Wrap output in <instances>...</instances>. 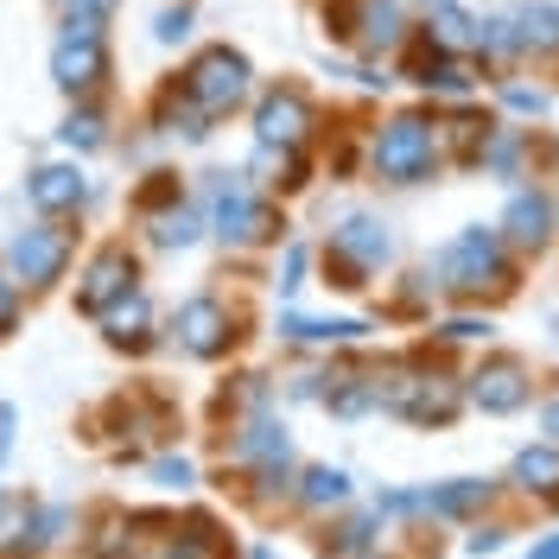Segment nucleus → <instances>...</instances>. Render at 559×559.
I'll use <instances>...</instances> for the list:
<instances>
[{
	"label": "nucleus",
	"instance_id": "22",
	"mask_svg": "<svg viewBox=\"0 0 559 559\" xmlns=\"http://www.w3.org/2000/svg\"><path fill=\"white\" fill-rule=\"evenodd\" d=\"M0 331H13V280H0Z\"/></svg>",
	"mask_w": 559,
	"mask_h": 559
},
{
	"label": "nucleus",
	"instance_id": "17",
	"mask_svg": "<svg viewBox=\"0 0 559 559\" xmlns=\"http://www.w3.org/2000/svg\"><path fill=\"white\" fill-rule=\"evenodd\" d=\"M58 13H64V33H103L115 0H58Z\"/></svg>",
	"mask_w": 559,
	"mask_h": 559
},
{
	"label": "nucleus",
	"instance_id": "23",
	"mask_svg": "<svg viewBox=\"0 0 559 559\" xmlns=\"http://www.w3.org/2000/svg\"><path fill=\"white\" fill-rule=\"evenodd\" d=\"M527 559H559V534H554V540H540V547H534Z\"/></svg>",
	"mask_w": 559,
	"mask_h": 559
},
{
	"label": "nucleus",
	"instance_id": "9",
	"mask_svg": "<svg viewBox=\"0 0 559 559\" xmlns=\"http://www.w3.org/2000/svg\"><path fill=\"white\" fill-rule=\"evenodd\" d=\"M51 76L64 83L70 96H83V90H96V83L108 76L103 33H64V38H58V51H51Z\"/></svg>",
	"mask_w": 559,
	"mask_h": 559
},
{
	"label": "nucleus",
	"instance_id": "21",
	"mask_svg": "<svg viewBox=\"0 0 559 559\" xmlns=\"http://www.w3.org/2000/svg\"><path fill=\"white\" fill-rule=\"evenodd\" d=\"M185 33H191V13H185V7H178V13H159V38H166V45L185 38Z\"/></svg>",
	"mask_w": 559,
	"mask_h": 559
},
{
	"label": "nucleus",
	"instance_id": "5",
	"mask_svg": "<svg viewBox=\"0 0 559 559\" xmlns=\"http://www.w3.org/2000/svg\"><path fill=\"white\" fill-rule=\"evenodd\" d=\"M324 20H331L337 38L362 45V51H394V45L407 38V20H401L394 0H331Z\"/></svg>",
	"mask_w": 559,
	"mask_h": 559
},
{
	"label": "nucleus",
	"instance_id": "11",
	"mask_svg": "<svg viewBox=\"0 0 559 559\" xmlns=\"http://www.w3.org/2000/svg\"><path fill=\"white\" fill-rule=\"evenodd\" d=\"M128 286H134V254H128V248H103V254H96V267H90V280H83V293H76V306L103 318L108 299H115V293H128Z\"/></svg>",
	"mask_w": 559,
	"mask_h": 559
},
{
	"label": "nucleus",
	"instance_id": "7",
	"mask_svg": "<svg viewBox=\"0 0 559 559\" xmlns=\"http://www.w3.org/2000/svg\"><path fill=\"white\" fill-rule=\"evenodd\" d=\"M254 134H261V146L299 153V140L312 134V103H306V90H267L261 108H254Z\"/></svg>",
	"mask_w": 559,
	"mask_h": 559
},
{
	"label": "nucleus",
	"instance_id": "18",
	"mask_svg": "<svg viewBox=\"0 0 559 559\" xmlns=\"http://www.w3.org/2000/svg\"><path fill=\"white\" fill-rule=\"evenodd\" d=\"M198 210H173V216H159V229H153V242H166V248H185V242H198Z\"/></svg>",
	"mask_w": 559,
	"mask_h": 559
},
{
	"label": "nucleus",
	"instance_id": "3",
	"mask_svg": "<svg viewBox=\"0 0 559 559\" xmlns=\"http://www.w3.org/2000/svg\"><path fill=\"white\" fill-rule=\"evenodd\" d=\"M178 90H185V96L216 121V115H229V108L248 96V58H242V51H229V45H210V51L191 58V70H185V83H178Z\"/></svg>",
	"mask_w": 559,
	"mask_h": 559
},
{
	"label": "nucleus",
	"instance_id": "6",
	"mask_svg": "<svg viewBox=\"0 0 559 559\" xmlns=\"http://www.w3.org/2000/svg\"><path fill=\"white\" fill-rule=\"evenodd\" d=\"M388 254H394V242H388V223H376V216H349L344 229L331 236V261H337V274H344L337 286H362Z\"/></svg>",
	"mask_w": 559,
	"mask_h": 559
},
{
	"label": "nucleus",
	"instance_id": "1",
	"mask_svg": "<svg viewBox=\"0 0 559 559\" xmlns=\"http://www.w3.org/2000/svg\"><path fill=\"white\" fill-rule=\"evenodd\" d=\"M432 280L445 293H484V286H509V248L496 229H457L452 242L432 254Z\"/></svg>",
	"mask_w": 559,
	"mask_h": 559
},
{
	"label": "nucleus",
	"instance_id": "8",
	"mask_svg": "<svg viewBox=\"0 0 559 559\" xmlns=\"http://www.w3.org/2000/svg\"><path fill=\"white\" fill-rule=\"evenodd\" d=\"M64 261H70V229H51V223L26 229L20 242L7 248V267L26 280V286H51V280L64 274Z\"/></svg>",
	"mask_w": 559,
	"mask_h": 559
},
{
	"label": "nucleus",
	"instance_id": "24",
	"mask_svg": "<svg viewBox=\"0 0 559 559\" xmlns=\"http://www.w3.org/2000/svg\"><path fill=\"white\" fill-rule=\"evenodd\" d=\"M547 432H554V439H559V401H554V407H547Z\"/></svg>",
	"mask_w": 559,
	"mask_h": 559
},
{
	"label": "nucleus",
	"instance_id": "15",
	"mask_svg": "<svg viewBox=\"0 0 559 559\" xmlns=\"http://www.w3.org/2000/svg\"><path fill=\"white\" fill-rule=\"evenodd\" d=\"M103 324H108V337L115 344H146V299H121L115 312H103Z\"/></svg>",
	"mask_w": 559,
	"mask_h": 559
},
{
	"label": "nucleus",
	"instance_id": "10",
	"mask_svg": "<svg viewBox=\"0 0 559 559\" xmlns=\"http://www.w3.org/2000/svg\"><path fill=\"white\" fill-rule=\"evenodd\" d=\"M471 401H477V407H489V414L522 407V401H527V369L515 362V356H496V362H484V369L471 376Z\"/></svg>",
	"mask_w": 559,
	"mask_h": 559
},
{
	"label": "nucleus",
	"instance_id": "14",
	"mask_svg": "<svg viewBox=\"0 0 559 559\" xmlns=\"http://www.w3.org/2000/svg\"><path fill=\"white\" fill-rule=\"evenodd\" d=\"M83 198H90V185H83V173H76V166H38V173H33V204L45 210V216L76 210Z\"/></svg>",
	"mask_w": 559,
	"mask_h": 559
},
{
	"label": "nucleus",
	"instance_id": "2",
	"mask_svg": "<svg viewBox=\"0 0 559 559\" xmlns=\"http://www.w3.org/2000/svg\"><path fill=\"white\" fill-rule=\"evenodd\" d=\"M432 166H439V128L426 115H394L376 134V173L388 185H419Z\"/></svg>",
	"mask_w": 559,
	"mask_h": 559
},
{
	"label": "nucleus",
	"instance_id": "4",
	"mask_svg": "<svg viewBox=\"0 0 559 559\" xmlns=\"http://www.w3.org/2000/svg\"><path fill=\"white\" fill-rule=\"evenodd\" d=\"M210 229L223 236V242H267L280 229L274 204H261L254 191H248L242 178L216 173V185H210Z\"/></svg>",
	"mask_w": 559,
	"mask_h": 559
},
{
	"label": "nucleus",
	"instance_id": "19",
	"mask_svg": "<svg viewBox=\"0 0 559 559\" xmlns=\"http://www.w3.org/2000/svg\"><path fill=\"white\" fill-rule=\"evenodd\" d=\"M64 140L70 146H103V115H96V108H76L64 121Z\"/></svg>",
	"mask_w": 559,
	"mask_h": 559
},
{
	"label": "nucleus",
	"instance_id": "13",
	"mask_svg": "<svg viewBox=\"0 0 559 559\" xmlns=\"http://www.w3.org/2000/svg\"><path fill=\"white\" fill-rule=\"evenodd\" d=\"M502 229H509V242L515 248H540L554 236V204L540 198V191H515V204L502 216Z\"/></svg>",
	"mask_w": 559,
	"mask_h": 559
},
{
	"label": "nucleus",
	"instance_id": "16",
	"mask_svg": "<svg viewBox=\"0 0 559 559\" xmlns=\"http://www.w3.org/2000/svg\"><path fill=\"white\" fill-rule=\"evenodd\" d=\"M515 477H522L527 489H547V496H559V452H522L515 457Z\"/></svg>",
	"mask_w": 559,
	"mask_h": 559
},
{
	"label": "nucleus",
	"instance_id": "20",
	"mask_svg": "<svg viewBox=\"0 0 559 559\" xmlns=\"http://www.w3.org/2000/svg\"><path fill=\"white\" fill-rule=\"evenodd\" d=\"M306 502H344V477H337V471H312V477H306Z\"/></svg>",
	"mask_w": 559,
	"mask_h": 559
},
{
	"label": "nucleus",
	"instance_id": "12",
	"mask_svg": "<svg viewBox=\"0 0 559 559\" xmlns=\"http://www.w3.org/2000/svg\"><path fill=\"white\" fill-rule=\"evenodd\" d=\"M178 344L191 349V356H216V349L229 344V312L216 299H191L178 312Z\"/></svg>",
	"mask_w": 559,
	"mask_h": 559
}]
</instances>
